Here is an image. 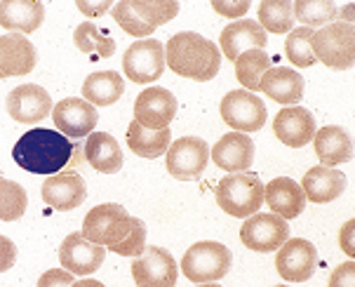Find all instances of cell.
Here are the masks:
<instances>
[{
    "label": "cell",
    "instance_id": "obj_12",
    "mask_svg": "<svg viewBox=\"0 0 355 287\" xmlns=\"http://www.w3.org/2000/svg\"><path fill=\"white\" fill-rule=\"evenodd\" d=\"M132 278L137 287H174L179 278V268L174 256L165 247H146L132 261Z\"/></svg>",
    "mask_w": 355,
    "mask_h": 287
},
{
    "label": "cell",
    "instance_id": "obj_39",
    "mask_svg": "<svg viewBox=\"0 0 355 287\" xmlns=\"http://www.w3.org/2000/svg\"><path fill=\"white\" fill-rule=\"evenodd\" d=\"M329 287H355V261L348 259L339 264L329 276Z\"/></svg>",
    "mask_w": 355,
    "mask_h": 287
},
{
    "label": "cell",
    "instance_id": "obj_42",
    "mask_svg": "<svg viewBox=\"0 0 355 287\" xmlns=\"http://www.w3.org/2000/svg\"><path fill=\"white\" fill-rule=\"evenodd\" d=\"M76 8L85 17H101L113 8V3L111 0H97V3H92V0H78Z\"/></svg>",
    "mask_w": 355,
    "mask_h": 287
},
{
    "label": "cell",
    "instance_id": "obj_40",
    "mask_svg": "<svg viewBox=\"0 0 355 287\" xmlns=\"http://www.w3.org/2000/svg\"><path fill=\"white\" fill-rule=\"evenodd\" d=\"M76 283L73 273L62 271V268H50L38 278V287H71Z\"/></svg>",
    "mask_w": 355,
    "mask_h": 287
},
{
    "label": "cell",
    "instance_id": "obj_2",
    "mask_svg": "<svg viewBox=\"0 0 355 287\" xmlns=\"http://www.w3.org/2000/svg\"><path fill=\"white\" fill-rule=\"evenodd\" d=\"M165 67H170V71L182 78H189V80L207 82L219 73L221 52L205 35L182 31L167 40Z\"/></svg>",
    "mask_w": 355,
    "mask_h": 287
},
{
    "label": "cell",
    "instance_id": "obj_15",
    "mask_svg": "<svg viewBox=\"0 0 355 287\" xmlns=\"http://www.w3.org/2000/svg\"><path fill=\"white\" fill-rule=\"evenodd\" d=\"M177 116V97L165 87H148L135 101V121L146 130H167Z\"/></svg>",
    "mask_w": 355,
    "mask_h": 287
},
{
    "label": "cell",
    "instance_id": "obj_3",
    "mask_svg": "<svg viewBox=\"0 0 355 287\" xmlns=\"http://www.w3.org/2000/svg\"><path fill=\"white\" fill-rule=\"evenodd\" d=\"M177 15V0H120L113 5V19L125 33L135 38H146Z\"/></svg>",
    "mask_w": 355,
    "mask_h": 287
},
{
    "label": "cell",
    "instance_id": "obj_11",
    "mask_svg": "<svg viewBox=\"0 0 355 287\" xmlns=\"http://www.w3.org/2000/svg\"><path fill=\"white\" fill-rule=\"evenodd\" d=\"M240 241L252 252H278L290 241V226L278 214H252L240 226Z\"/></svg>",
    "mask_w": 355,
    "mask_h": 287
},
{
    "label": "cell",
    "instance_id": "obj_34",
    "mask_svg": "<svg viewBox=\"0 0 355 287\" xmlns=\"http://www.w3.org/2000/svg\"><path fill=\"white\" fill-rule=\"evenodd\" d=\"M292 12H294V21H302L306 28L313 26H327L332 24L336 17V3L332 0H297L292 3Z\"/></svg>",
    "mask_w": 355,
    "mask_h": 287
},
{
    "label": "cell",
    "instance_id": "obj_22",
    "mask_svg": "<svg viewBox=\"0 0 355 287\" xmlns=\"http://www.w3.org/2000/svg\"><path fill=\"white\" fill-rule=\"evenodd\" d=\"M266 43H268V35L254 19H238L228 24L219 35L221 52L226 55L228 62H236L248 50H263Z\"/></svg>",
    "mask_w": 355,
    "mask_h": 287
},
{
    "label": "cell",
    "instance_id": "obj_14",
    "mask_svg": "<svg viewBox=\"0 0 355 287\" xmlns=\"http://www.w3.org/2000/svg\"><path fill=\"white\" fill-rule=\"evenodd\" d=\"M52 121L57 125V132H62L69 139H85L97 128L99 113L85 99L69 97L52 106Z\"/></svg>",
    "mask_w": 355,
    "mask_h": 287
},
{
    "label": "cell",
    "instance_id": "obj_21",
    "mask_svg": "<svg viewBox=\"0 0 355 287\" xmlns=\"http://www.w3.org/2000/svg\"><path fill=\"white\" fill-rule=\"evenodd\" d=\"M35 64H38V52L31 40L24 38L21 33L0 35V76H28Z\"/></svg>",
    "mask_w": 355,
    "mask_h": 287
},
{
    "label": "cell",
    "instance_id": "obj_48",
    "mask_svg": "<svg viewBox=\"0 0 355 287\" xmlns=\"http://www.w3.org/2000/svg\"><path fill=\"white\" fill-rule=\"evenodd\" d=\"M0 80H3V76H0Z\"/></svg>",
    "mask_w": 355,
    "mask_h": 287
},
{
    "label": "cell",
    "instance_id": "obj_16",
    "mask_svg": "<svg viewBox=\"0 0 355 287\" xmlns=\"http://www.w3.org/2000/svg\"><path fill=\"white\" fill-rule=\"evenodd\" d=\"M5 106H8L12 121L26 125L40 123L47 116H52V97L47 94L45 87L33 85V82L12 89L8 99H5Z\"/></svg>",
    "mask_w": 355,
    "mask_h": 287
},
{
    "label": "cell",
    "instance_id": "obj_33",
    "mask_svg": "<svg viewBox=\"0 0 355 287\" xmlns=\"http://www.w3.org/2000/svg\"><path fill=\"white\" fill-rule=\"evenodd\" d=\"M257 15V24L268 33H287L294 26V12L290 0H261Z\"/></svg>",
    "mask_w": 355,
    "mask_h": 287
},
{
    "label": "cell",
    "instance_id": "obj_7",
    "mask_svg": "<svg viewBox=\"0 0 355 287\" xmlns=\"http://www.w3.org/2000/svg\"><path fill=\"white\" fill-rule=\"evenodd\" d=\"M135 217L118 202H104L92 207L83 221V238L101 247H113L132 231Z\"/></svg>",
    "mask_w": 355,
    "mask_h": 287
},
{
    "label": "cell",
    "instance_id": "obj_36",
    "mask_svg": "<svg viewBox=\"0 0 355 287\" xmlns=\"http://www.w3.org/2000/svg\"><path fill=\"white\" fill-rule=\"evenodd\" d=\"M311 40H313V28H294L290 31L285 40V55L287 59L299 69H309L313 64L318 62L315 55H313V47H311Z\"/></svg>",
    "mask_w": 355,
    "mask_h": 287
},
{
    "label": "cell",
    "instance_id": "obj_32",
    "mask_svg": "<svg viewBox=\"0 0 355 287\" xmlns=\"http://www.w3.org/2000/svg\"><path fill=\"white\" fill-rule=\"evenodd\" d=\"M270 69V57L266 50H248L236 59V78L248 92H259L261 76Z\"/></svg>",
    "mask_w": 355,
    "mask_h": 287
},
{
    "label": "cell",
    "instance_id": "obj_28",
    "mask_svg": "<svg viewBox=\"0 0 355 287\" xmlns=\"http://www.w3.org/2000/svg\"><path fill=\"white\" fill-rule=\"evenodd\" d=\"M87 163L101 175H116L123 167V151L120 144L108 132H92L85 141Z\"/></svg>",
    "mask_w": 355,
    "mask_h": 287
},
{
    "label": "cell",
    "instance_id": "obj_23",
    "mask_svg": "<svg viewBox=\"0 0 355 287\" xmlns=\"http://www.w3.org/2000/svg\"><path fill=\"white\" fill-rule=\"evenodd\" d=\"M263 200L270 212L282 219H297L306 207V195L302 186L290 177H275L263 186Z\"/></svg>",
    "mask_w": 355,
    "mask_h": 287
},
{
    "label": "cell",
    "instance_id": "obj_47",
    "mask_svg": "<svg viewBox=\"0 0 355 287\" xmlns=\"http://www.w3.org/2000/svg\"><path fill=\"white\" fill-rule=\"evenodd\" d=\"M275 287H290V285H275Z\"/></svg>",
    "mask_w": 355,
    "mask_h": 287
},
{
    "label": "cell",
    "instance_id": "obj_41",
    "mask_svg": "<svg viewBox=\"0 0 355 287\" xmlns=\"http://www.w3.org/2000/svg\"><path fill=\"white\" fill-rule=\"evenodd\" d=\"M17 264V245L8 236H0V273L10 271Z\"/></svg>",
    "mask_w": 355,
    "mask_h": 287
},
{
    "label": "cell",
    "instance_id": "obj_49",
    "mask_svg": "<svg viewBox=\"0 0 355 287\" xmlns=\"http://www.w3.org/2000/svg\"><path fill=\"white\" fill-rule=\"evenodd\" d=\"M0 177H3V175H0Z\"/></svg>",
    "mask_w": 355,
    "mask_h": 287
},
{
    "label": "cell",
    "instance_id": "obj_46",
    "mask_svg": "<svg viewBox=\"0 0 355 287\" xmlns=\"http://www.w3.org/2000/svg\"><path fill=\"white\" fill-rule=\"evenodd\" d=\"M196 287H221V285H216V283H202V285H196Z\"/></svg>",
    "mask_w": 355,
    "mask_h": 287
},
{
    "label": "cell",
    "instance_id": "obj_26",
    "mask_svg": "<svg viewBox=\"0 0 355 287\" xmlns=\"http://www.w3.org/2000/svg\"><path fill=\"white\" fill-rule=\"evenodd\" d=\"M304 89H306L304 78L294 69H282V67L275 69L270 67L261 76V82H259V92H263L266 97L285 106H294L297 101H302Z\"/></svg>",
    "mask_w": 355,
    "mask_h": 287
},
{
    "label": "cell",
    "instance_id": "obj_20",
    "mask_svg": "<svg viewBox=\"0 0 355 287\" xmlns=\"http://www.w3.org/2000/svg\"><path fill=\"white\" fill-rule=\"evenodd\" d=\"M275 137L290 148H302L313 141L315 134V118L304 106H287L282 109L273 121Z\"/></svg>",
    "mask_w": 355,
    "mask_h": 287
},
{
    "label": "cell",
    "instance_id": "obj_8",
    "mask_svg": "<svg viewBox=\"0 0 355 287\" xmlns=\"http://www.w3.org/2000/svg\"><path fill=\"white\" fill-rule=\"evenodd\" d=\"M219 113L228 128L236 132H259L268 118L266 104L261 97L248 92V89H233L228 92L219 104Z\"/></svg>",
    "mask_w": 355,
    "mask_h": 287
},
{
    "label": "cell",
    "instance_id": "obj_6",
    "mask_svg": "<svg viewBox=\"0 0 355 287\" xmlns=\"http://www.w3.org/2000/svg\"><path fill=\"white\" fill-rule=\"evenodd\" d=\"M313 55L318 62L334 71H348L355 59V28L353 24H327V26L313 31Z\"/></svg>",
    "mask_w": 355,
    "mask_h": 287
},
{
    "label": "cell",
    "instance_id": "obj_38",
    "mask_svg": "<svg viewBox=\"0 0 355 287\" xmlns=\"http://www.w3.org/2000/svg\"><path fill=\"white\" fill-rule=\"evenodd\" d=\"M250 8V0H212V10L216 15L228 17V19H240V17L248 15Z\"/></svg>",
    "mask_w": 355,
    "mask_h": 287
},
{
    "label": "cell",
    "instance_id": "obj_13",
    "mask_svg": "<svg viewBox=\"0 0 355 287\" xmlns=\"http://www.w3.org/2000/svg\"><path fill=\"white\" fill-rule=\"evenodd\" d=\"M318 266V250L311 241L292 238L285 241L275 254V271L287 283H306Z\"/></svg>",
    "mask_w": 355,
    "mask_h": 287
},
{
    "label": "cell",
    "instance_id": "obj_37",
    "mask_svg": "<svg viewBox=\"0 0 355 287\" xmlns=\"http://www.w3.org/2000/svg\"><path fill=\"white\" fill-rule=\"evenodd\" d=\"M108 250L120 256H139L144 250H146V226H144V221L135 217L132 231L118 245H113V247H108Z\"/></svg>",
    "mask_w": 355,
    "mask_h": 287
},
{
    "label": "cell",
    "instance_id": "obj_24",
    "mask_svg": "<svg viewBox=\"0 0 355 287\" xmlns=\"http://www.w3.org/2000/svg\"><path fill=\"white\" fill-rule=\"evenodd\" d=\"M299 186H302L306 200L318 202V205H324V202H332L344 193L346 175L339 170H334V167L315 165L306 172Z\"/></svg>",
    "mask_w": 355,
    "mask_h": 287
},
{
    "label": "cell",
    "instance_id": "obj_9",
    "mask_svg": "<svg viewBox=\"0 0 355 287\" xmlns=\"http://www.w3.org/2000/svg\"><path fill=\"white\" fill-rule=\"evenodd\" d=\"M209 148L207 141L200 137H182V139L172 141L165 153V167L170 177L179 182H191L198 179L207 170Z\"/></svg>",
    "mask_w": 355,
    "mask_h": 287
},
{
    "label": "cell",
    "instance_id": "obj_5",
    "mask_svg": "<svg viewBox=\"0 0 355 287\" xmlns=\"http://www.w3.org/2000/svg\"><path fill=\"white\" fill-rule=\"evenodd\" d=\"M233 254L226 245L216 241H202L186 250L182 259V271L191 283H216L231 271Z\"/></svg>",
    "mask_w": 355,
    "mask_h": 287
},
{
    "label": "cell",
    "instance_id": "obj_30",
    "mask_svg": "<svg viewBox=\"0 0 355 287\" xmlns=\"http://www.w3.org/2000/svg\"><path fill=\"white\" fill-rule=\"evenodd\" d=\"M170 128L167 130H146L141 128L137 121L130 123L128 128V146L132 153H137L139 158H160L170 148Z\"/></svg>",
    "mask_w": 355,
    "mask_h": 287
},
{
    "label": "cell",
    "instance_id": "obj_29",
    "mask_svg": "<svg viewBox=\"0 0 355 287\" xmlns=\"http://www.w3.org/2000/svg\"><path fill=\"white\" fill-rule=\"evenodd\" d=\"M125 80L116 71H97V73L87 76L83 82V97L87 104L97 106H111L123 97Z\"/></svg>",
    "mask_w": 355,
    "mask_h": 287
},
{
    "label": "cell",
    "instance_id": "obj_27",
    "mask_svg": "<svg viewBox=\"0 0 355 287\" xmlns=\"http://www.w3.org/2000/svg\"><path fill=\"white\" fill-rule=\"evenodd\" d=\"M313 148L324 167H336L348 163L353 158V144L351 137L339 125H327V128L315 130L313 134Z\"/></svg>",
    "mask_w": 355,
    "mask_h": 287
},
{
    "label": "cell",
    "instance_id": "obj_31",
    "mask_svg": "<svg viewBox=\"0 0 355 287\" xmlns=\"http://www.w3.org/2000/svg\"><path fill=\"white\" fill-rule=\"evenodd\" d=\"M73 43L85 55H94V59H108L116 52V40L104 28L94 26L92 21H83L73 33Z\"/></svg>",
    "mask_w": 355,
    "mask_h": 287
},
{
    "label": "cell",
    "instance_id": "obj_17",
    "mask_svg": "<svg viewBox=\"0 0 355 287\" xmlns=\"http://www.w3.org/2000/svg\"><path fill=\"white\" fill-rule=\"evenodd\" d=\"M104 256L106 247L89 243L87 238H83V233H69L59 247V261H62L64 271L73 273V276H89V273L99 271Z\"/></svg>",
    "mask_w": 355,
    "mask_h": 287
},
{
    "label": "cell",
    "instance_id": "obj_1",
    "mask_svg": "<svg viewBox=\"0 0 355 287\" xmlns=\"http://www.w3.org/2000/svg\"><path fill=\"white\" fill-rule=\"evenodd\" d=\"M12 158L31 175H59L73 158V141L57 130L35 128L19 137L12 148Z\"/></svg>",
    "mask_w": 355,
    "mask_h": 287
},
{
    "label": "cell",
    "instance_id": "obj_4",
    "mask_svg": "<svg viewBox=\"0 0 355 287\" xmlns=\"http://www.w3.org/2000/svg\"><path fill=\"white\" fill-rule=\"evenodd\" d=\"M216 205L236 219H248L263 205V184L254 172H236L216 184Z\"/></svg>",
    "mask_w": 355,
    "mask_h": 287
},
{
    "label": "cell",
    "instance_id": "obj_35",
    "mask_svg": "<svg viewBox=\"0 0 355 287\" xmlns=\"http://www.w3.org/2000/svg\"><path fill=\"white\" fill-rule=\"evenodd\" d=\"M28 207V195L21 184L0 177V221H17Z\"/></svg>",
    "mask_w": 355,
    "mask_h": 287
},
{
    "label": "cell",
    "instance_id": "obj_25",
    "mask_svg": "<svg viewBox=\"0 0 355 287\" xmlns=\"http://www.w3.org/2000/svg\"><path fill=\"white\" fill-rule=\"evenodd\" d=\"M45 5L40 0H3L0 26L10 33H33L43 26Z\"/></svg>",
    "mask_w": 355,
    "mask_h": 287
},
{
    "label": "cell",
    "instance_id": "obj_18",
    "mask_svg": "<svg viewBox=\"0 0 355 287\" xmlns=\"http://www.w3.org/2000/svg\"><path fill=\"white\" fill-rule=\"evenodd\" d=\"M40 193H43V200L52 210L69 212L85 202L87 186H85V179L78 175V172H59V175L45 179Z\"/></svg>",
    "mask_w": 355,
    "mask_h": 287
},
{
    "label": "cell",
    "instance_id": "obj_19",
    "mask_svg": "<svg viewBox=\"0 0 355 287\" xmlns=\"http://www.w3.org/2000/svg\"><path fill=\"white\" fill-rule=\"evenodd\" d=\"M209 158L219 170H226L231 175L248 172L254 163V141L250 139V134L228 132L209 148Z\"/></svg>",
    "mask_w": 355,
    "mask_h": 287
},
{
    "label": "cell",
    "instance_id": "obj_43",
    "mask_svg": "<svg viewBox=\"0 0 355 287\" xmlns=\"http://www.w3.org/2000/svg\"><path fill=\"white\" fill-rule=\"evenodd\" d=\"M353 221H346L344 224V229H341V233H339V245H341V250L351 256H355V245H353Z\"/></svg>",
    "mask_w": 355,
    "mask_h": 287
},
{
    "label": "cell",
    "instance_id": "obj_10",
    "mask_svg": "<svg viewBox=\"0 0 355 287\" xmlns=\"http://www.w3.org/2000/svg\"><path fill=\"white\" fill-rule=\"evenodd\" d=\"M123 71L132 82L139 85L155 82L165 71V45L155 38L132 43L123 57Z\"/></svg>",
    "mask_w": 355,
    "mask_h": 287
},
{
    "label": "cell",
    "instance_id": "obj_44",
    "mask_svg": "<svg viewBox=\"0 0 355 287\" xmlns=\"http://www.w3.org/2000/svg\"><path fill=\"white\" fill-rule=\"evenodd\" d=\"M71 287H106L104 283H99V280H89V278H85V280H76L73 285Z\"/></svg>",
    "mask_w": 355,
    "mask_h": 287
},
{
    "label": "cell",
    "instance_id": "obj_45",
    "mask_svg": "<svg viewBox=\"0 0 355 287\" xmlns=\"http://www.w3.org/2000/svg\"><path fill=\"white\" fill-rule=\"evenodd\" d=\"M341 15H344V24H351V17H353V5H346L344 10H341Z\"/></svg>",
    "mask_w": 355,
    "mask_h": 287
}]
</instances>
